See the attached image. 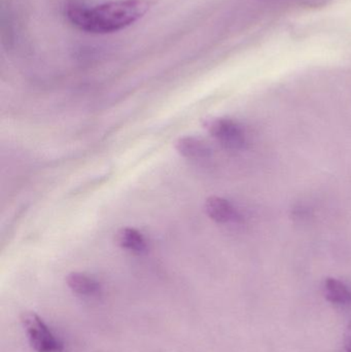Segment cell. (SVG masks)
<instances>
[{"label":"cell","mask_w":351,"mask_h":352,"mask_svg":"<svg viewBox=\"0 0 351 352\" xmlns=\"http://www.w3.org/2000/svg\"><path fill=\"white\" fill-rule=\"evenodd\" d=\"M66 283L73 293L80 296H94L100 292V283L84 273L72 272L66 277Z\"/></svg>","instance_id":"8992f818"},{"label":"cell","mask_w":351,"mask_h":352,"mask_svg":"<svg viewBox=\"0 0 351 352\" xmlns=\"http://www.w3.org/2000/svg\"><path fill=\"white\" fill-rule=\"evenodd\" d=\"M344 345L348 352H351V322L346 329V335H344Z\"/></svg>","instance_id":"9c48e42d"},{"label":"cell","mask_w":351,"mask_h":352,"mask_svg":"<svg viewBox=\"0 0 351 352\" xmlns=\"http://www.w3.org/2000/svg\"><path fill=\"white\" fill-rule=\"evenodd\" d=\"M210 133L228 150L239 151L247 144L242 128L230 119H216L206 123Z\"/></svg>","instance_id":"3957f363"},{"label":"cell","mask_w":351,"mask_h":352,"mask_svg":"<svg viewBox=\"0 0 351 352\" xmlns=\"http://www.w3.org/2000/svg\"><path fill=\"white\" fill-rule=\"evenodd\" d=\"M205 212L212 221L218 223H231L238 219V212L226 199L212 196L206 200Z\"/></svg>","instance_id":"277c9868"},{"label":"cell","mask_w":351,"mask_h":352,"mask_svg":"<svg viewBox=\"0 0 351 352\" xmlns=\"http://www.w3.org/2000/svg\"><path fill=\"white\" fill-rule=\"evenodd\" d=\"M115 241L120 248L136 254L144 252L148 248L144 236L139 231L132 228H123L120 230L115 235Z\"/></svg>","instance_id":"52a82bcc"},{"label":"cell","mask_w":351,"mask_h":352,"mask_svg":"<svg viewBox=\"0 0 351 352\" xmlns=\"http://www.w3.org/2000/svg\"><path fill=\"white\" fill-rule=\"evenodd\" d=\"M148 10V0H115L94 8L72 4L68 6L67 18L80 30L104 34L127 28Z\"/></svg>","instance_id":"6da1fadb"},{"label":"cell","mask_w":351,"mask_h":352,"mask_svg":"<svg viewBox=\"0 0 351 352\" xmlns=\"http://www.w3.org/2000/svg\"><path fill=\"white\" fill-rule=\"evenodd\" d=\"M326 299L336 305H351V289L346 283L335 278H327L324 283Z\"/></svg>","instance_id":"ba28073f"},{"label":"cell","mask_w":351,"mask_h":352,"mask_svg":"<svg viewBox=\"0 0 351 352\" xmlns=\"http://www.w3.org/2000/svg\"><path fill=\"white\" fill-rule=\"evenodd\" d=\"M175 148L183 158L190 160H205L212 156V148L203 140L191 136L179 140Z\"/></svg>","instance_id":"5b68a950"},{"label":"cell","mask_w":351,"mask_h":352,"mask_svg":"<svg viewBox=\"0 0 351 352\" xmlns=\"http://www.w3.org/2000/svg\"><path fill=\"white\" fill-rule=\"evenodd\" d=\"M21 322L26 331L29 342L36 352H62L63 343L53 334L49 327L34 312H23Z\"/></svg>","instance_id":"7a4b0ae2"}]
</instances>
